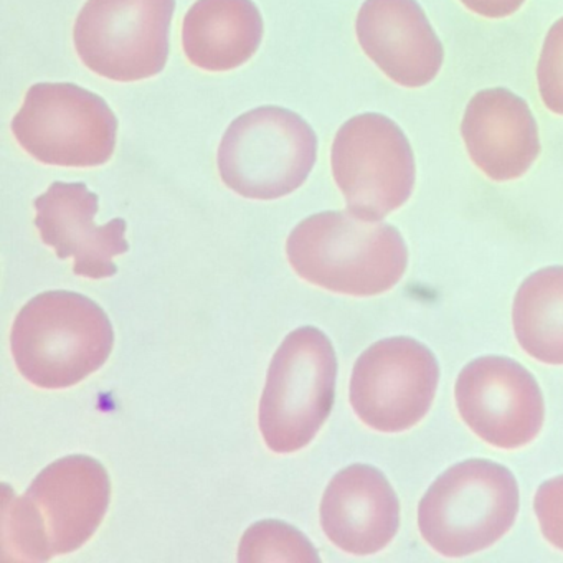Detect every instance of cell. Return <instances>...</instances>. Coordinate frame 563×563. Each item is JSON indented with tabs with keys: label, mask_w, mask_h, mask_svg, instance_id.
Listing matches in <instances>:
<instances>
[{
	"label": "cell",
	"mask_w": 563,
	"mask_h": 563,
	"mask_svg": "<svg viewBox=\"0 0 563 563\" xmlns=\"http://www.w3.org/2000/svg\"><path fill=\"white\" fill-rule=\"evenodd\" d=\"M454 400L466 427L499 450L532 443L545 420L542 390L533 375L500 355L470 362L457 375Z\"/></svg>",
	"instance_id": "8fae6325"
},
{
	"label": "cell",
	"mask_w": 563,
	"mask_h": 563,
	"mask_svg": "<svg viewBox=\"0 0 563 563\" xmlns=\"http://www.w3.org/2000/svg\"><path fill=\"white\" fill-rule=\"evenodd\" d=\"M537 87L543 107L563 117V18L547 32L537 64Z\"/></svg>",
	"instance_id": "d6986e66"
},
{
	"label": "cell",
	"mask_w": 563,
	"mask_h": 563,
	"mask_svg": "<svg viewBox=\"0 0 563 563\" xmlns=\"http://www.w3.org/2000/svg\"><path fill=\"white\" fill-rule=\"evenodd\" d=\"M318 159V136L299 114L260 107L232 121L220 141L223 184L245 199L276 200L298 190Z\"/></svg>",
	"instance_id": "8992f818"
},
{
	"label": "cell",
	"mask_w": 563,
	"mask_h": 563,
	"mask_svg": "<svg viewBox=\"0 0 563 563\" xmlns=\"http://www.w3.org/2000/svg\"><path fill=\"white\" fill-rule=\"evenodd\" d=\"M461 137L474 166L494 183L520 179L539 159L536 117L527 101L507 88H486L471 98Z\"/></svg>",
	"instance_id": "5bb4252c"
},
{
	"label": "cell",
	"mask_w": 563,
	"mask_h": 563,
	"mask_svg": "<svg viewBox=\"0 0 563 563\" xmlns=\"http://www.w3.org/2000/svg\"><path fill=\"white\" fill-rule=\"evenodd\" d=\"M440 382V365L411 338L375 342L355 362L349 400L362 423L380 433H401L420 423Z\"/></svg>",
	"instance_id": "30bf717a"
},
{
	"label": "cell",
	"mask_w": 563,
	"mask_h": 563,
	"mask_svg": "<svg viewBox=\"0 0 563 563\" xmlns=\"http://www.w3.org/2000/svg\"><path fill=\"white\" fill-rule=\"evenodd\" d=\"M321 526L342 552L374 555L397 536L400 500L380 470L352 464L339 471L325 487Z\"/></svg>",
	"instance_id": "9a60e30c"
},
{
	"label": "cell",
	"mask_w": 563,
	"mask_h": 563,
	"mask_svg": "<svg viewBox=\"0 0 563 563\" xmlns=\"http://www.w3.org/2000/svg\"><path fill=\"white\" fill-rule=\"evenodd\" d=\"M519 512V486L503 464L466 460L448 467L418 504L424 542L448 559L474 555L499 542Z\"/></svg>",
	"instance_id": "277c9868"
},
{
	"label": "cell",
	"mask_w": 563,
	"mask_h": 563,
	"mask_svg": "<svg viewBox=\"0 0 563 563\" xmlns=\"http://www.w3.org/2000/svg\"><path fill=\"white\" fill-rule=\"evenodd\" d=\"M338 357L324 332L296 329L273 355L260 400V431L273 453H296L314 440L331 413Z\"/></svg>",
	"instance_id": "5b68a950"
},
{
	"label": "cell",
	"mask_w": 563,
	"mask_h": 563,
	"mask_svg": "<svg viewBox=\"0 0 563 563\" xmlns=\"http://www.w3.org/2000/svg\"><path fill=\"white\" fill-rule=\"evenodd\" d=\"M111 481L91 456L48 464L22 496L4 484L2 552L21 562H48L80 550L107 516Z\"/></svg>",
	"instance_id": "6da1fadb"
},
{
	"label": "cell",
	"mask_w": 563,
	"mask_h": 563,
	"mask_svg": "<svg viewBox=\"0 0 563 563\" xmlns=\"http://www.w3.org/2000/svg\"><path fill=\"white\" fill-rule=\"evenodd\" d=\"M114 345L107 312L74 291L35 296L15 318L11 349L18 371L34 387H74L100 371Z\"/></svg>",
	"instance_id": "3957f363"
},
{
	"label": "cell",
	"mask_w": 563,
	"mask_h": 563,
	"mask_svg": "<svg viewBox=\"0 0 563 563\" xmlns=\"http://www.w3.org/2000/svg\"><path fill=\"white\" fill-rule=\"evenodd\" d=\"M331 167L349 212L371 222L404 207L417 183L407 134L380 113L357 114L339 128Z\"/></svg>",
	"instance_id": "ba28073f"
},
{
	"label": "cell",
	"mask_w": 563,
	"mask_h": 563,
	"mask_svg": "<svg viewBox=\"0 0 563 563\" xmlns=\"http://www.w3.org/2000/svg\"><path fill=\"white\" fill-rule=\"evenodd\" d=\"M176 0H87L75 21L78 57L120 84L157 77L169 58Z\"/></svg>",
	"instance_id": "9c48e42d"
},
{
	"label": "cell",
	"mask_w": 563,
	"mask_h": 563,
	"mask_svg": "<svg viewBox=\"0 0 563 563\" xmlns=\"http://www.w3.org/2000/svg\"><path fill=\"white\" fill-rule=\"evenodd\" d=\"M263 32L253 0H197L183 22L184 54L200 70H235L258 52Z\"/></svg>",
	"instance_id": "2e32d148"
},
{
	"label": "cell",
	"mask_w": 563,
	"mask_h": 563,
	"mask_svg": "<svg viewBox=\"0 0 563 563\" xmlns=\"http://www.w3.org/2000/svg\"><path fill=\"white\" fill-rule=\"evenodd\" d=\"M461 4L484 19H506L516 14L526 0H460Z\"/></svg>",
	"instance_id": "44dd1931"
},
{
	"label": "cell",
	"mask_w": 563,
	"mask_h": 563,
	"mask_svg": "<svg viewBox=\"0 0 563 563\" xmlns=\"http://www.w3.org/2000/svg\"><path fill=\"white\" fill-rule=\"evenodd\" d=\"M35 227L42 242L57 252L60 260L74 258V272L88 279L117 275V256L130 250L128 223L113 219L97 225L100 197L84 183H54L34 200Z\"/></svg>",
	"instance_id": "7c38bea8"
},
{
	"label": "cell",
	"mask_w": 563,
	"mask_h": 563,
	"mask_svg": "<svg viewBox=\"0 0 563 563\" xmlns=\"http://www.w3.org/2000/svg\"><path fill=\"white\" fill-rule=\"evenodd\" d=\"M533 510L547 542L563 552V474L540 484Z\"/></svg>",
	"instance_id": "ffe728a7"
},
{
	"label": "cell",
	"mask_w": 563,
	"mask_h": 563,
	"mask_svg": "<svg viewBox=\"0 0 563 563\" xmlns=\"http://www.w3.org/2000/svg\"><path fill=\"white\" fill-rule=\"evenodd\" d=\"M512 324L527 355L545 365H563V266L526 278L514 298Z\"/></svg>",
	"instance_id": "e0dca14e"
},
{
	"label": "cell",
	"mask_w": 563,
	"mask_h": 563,
	"mask_svg": "<svg viewBox=\"0 0 563 563\" xmlns=\"http://www.w3.org/2000/svg\"><path fill=\"white\" fill-rule=\"evenodd\" d=\"M11 128L19 146L45 166L100 167L117 150V114L74 84L34 85Z\"/></svg>",
	"instance_id": "52a82bcc"
},
{
	"label": "cell",
	"mask_w": 563,
	"mask_h": 563,
	"mask_svg": "<svg viewBox=\"0 0 563 563\" xmlns=\"http://www.w3.org/2000/svg\"><path fill=\"white\" fill-rule=\"evenodd\" d=\"M239 562H321L305 533L283 520H262L243 533Z\"/></svg>",
	"instance_id": "ac0fdd59"
},
{
	"label": "cell",
	"mask_w": 563,
	"mask_h": 563,
	"mask_svg": "<svg viewBox=\"0 0 563 563\" xmlns=\"http://www.w3.org/2000/svg\"><path fill=\"white\" fill-rule=\"evenodd\" d=\"M298 276L338 295L371 298L398 285L408 249L394 225L349 212H321L302 220L286 242Z\"/></svg>",
	"instance_id": "7a4b0ae2"
},
{
	"label": "cell",
	"mask_w": 563,
	"mask_h": 563,
	"mask_svg": "<svg viewBox=\"0 0 563 563\" xmlns=\"http://www.w3.org/2000/svg\"><path fill=\"white\" fill-rule=\"evenodd\" d=\"M355 34L364 54L398 87H427L443 68V44L417 0H365Z\"/></svg>",
	"instance_id": "4fadbf2b"
}]
</instances>
